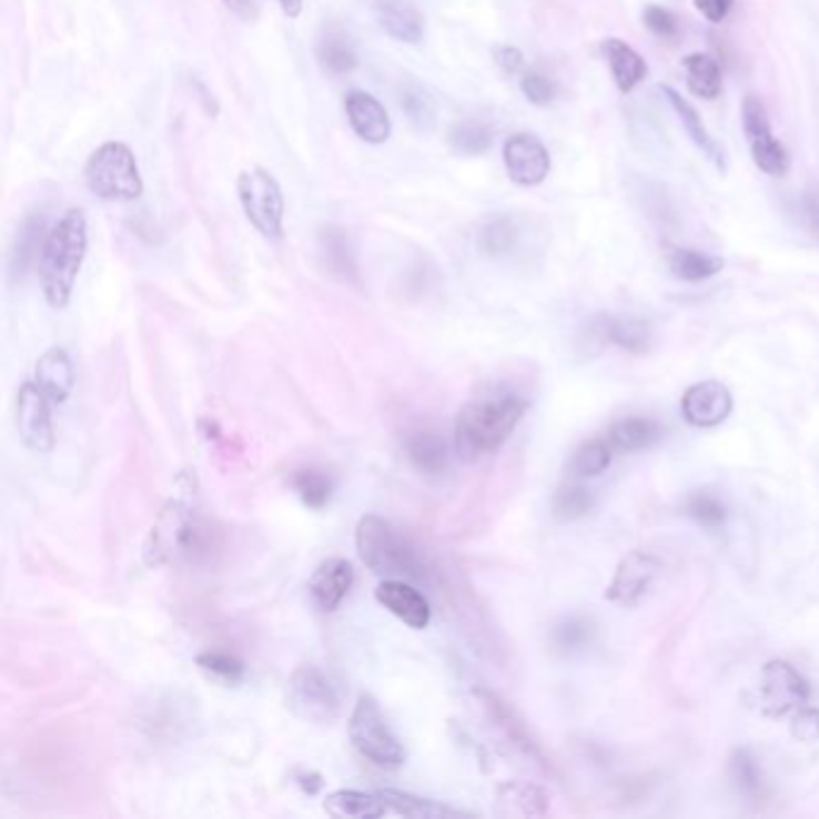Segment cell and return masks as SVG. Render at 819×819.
Segmentation results:
<instances>
[{"label":"cell","mask_w":819,"mask_h":819,"mask_svg":"<svg viewBox=\"0 0 819 819\" xmlns=\"http://www.w3.org/2000/svg\"><path fill=\"white\" fill-rule=\"evenodd\" d=\"M286 705L305 724H332L342 709L336 685L323 668L299 666L289 678Z\"/></svg>","instance_id":"7"},{"label":"cell","mask_w":819,"mask_h":819,"mask_svg":"<svg viewBox=\"0 0 819 819\" xmlns=\"http://www.w3.org/2000/svg\"><path fill=\"white\" fill-rule=\"evenodd\" d=\"M661 560L647 550H630L620 560L608 587V601L620 606H635L654 584Z\"/></svg>","instance_id":"13"},{"label":"cell","mask_w":819,"mask_h":819,"mask_svg":"<svg viewBox=\"0 0 819 819\" xmlns=\"http://www.w3.org/2000/svg\"><path fill=\"white\" fill-rule=\"evenodd\" d=\"M449 144L452 150L459 152V154H469V156H478V154H486L491 150V130L486 125L481 123H472V121H464V123H457L455 128L449 130Z\"/></svg>","instance_id":"37"},{"label":"cell","mask_w":819,"mask_h":819,"mask_svg":"<svg viewBox=\"0 0 819 819\" xmlns=\"http://www.w3.org/2000/svg\"><path fill=\"white\" fill-rule=\"evenodd\" d=\"M320 247H323L325 265L332 274L340 276L344 282H356V260L351 253V245L346 233L336 226H327L320 236Z\"/></svg>","instance_id":"31"},{"label":"cell","mask_w":819,"mask_h":819,"mask_svg":"<svg viewBox=\"0 0 819 819\" xmlns=\"http://www.w3.org/2000/svg\"><path fill=\"white\" fill-rule=\"evenodd\" d=\"M592 635H594V625L589 620L584 618H573V620H565L563 625L555 627V645H558L560 649H582L587 647L592 641Z\"/></svg>","instance_id":"43"},{"label":"cell","mask_w":819,"mask_h":819,"mask_svg":"<svg viewBox=\"0 0 819 819\" xmlns=\"http://www.w3.org/2000/svg\"><path fill=\"white\" fill-rule=\"evenodd\" d=\"M87 255V216L82 210H68L43 243L39 257V276L43 299L51 309L61 311L75 291L78 274Z\"/></svg>","instance_id":"3"},{"label":"cell","mask_w":819,"mask_h":819,"mask_svg":"<svg viewBox=\"0 0 819 819\" xmlns=\"http://www.w3.org/2000/svg\"><path fill=\"white\" fill-rule=\"evenodd\" d=\"M348 738L354 742L356 752L377 767L397 769L406 762L404 745L394 736L377 699L368 692L358 695L356 707L351 711Z\"/></svg>","instance_id":"6"},{"label":"cell","mask_w":819,"mask_h":819,"mask_svg":"<svg viewBox=\"0 0 819 819\" xmlns=\"http://www.w3.org/2000/svg\"><path fill=\"white\" fill-rule=\"evenodd\" d=\"M695 8L705 14V18L714 24L726 20V14L734 8V0H695Z\"/></svg>","instance_id":"48"},{"label":"cell","mask_w":819,"mask_h":819,"mask_svg":"<svg viewBox=\"0 0 819 819\" xmlns=\"http://www.w3.org/2000/svg\"><path fill=\"white\" fill-rule=\"evenodd\" d=\"M759 692H762L767 711L774 716H783L788 711L802 709L812 695L810 683L786 661H771L765 666Z\"/></svg>","instance_id":"11"},{"label":"cell","mask_w":819,"mask_h":819,"mask_svg":"<svg viewBox=\"0 0 819 819\" xmlns=\"http://www.w3.org/2000/svg\"><path fill=\"white\" fill-rule=\"evenodd\" d=\"M239 200L243 212L262 236L280 241L284 236V195L274 175L251 169L239 175Z\"/></svg>","instance_id":"8"},{"label":"cell","mask_w":819,"mask_h":819,"mask_svg":"<svg viewBox=\"0 0 819 819\" xmlns=\"http://www.w3.org/2000/svg\"><path fill=\"white\" fill-rule=\"evenodd\" d=\"M402 109L414 128L431 130L435 125V107L431 97L416 84H408L402 92Z\"/></svg>","instance_id":"42"},{"label":"cell","mask_w":819,"mask_h":819,"mask_svg":"<svg viewBox=\"0 0 819 819\" xmlns=\"http://www.w3.org/2000/svg\"><path fill=\"white\" fill-rule=\"evenodd\" d=\"M661 437V428L649 418H623L608 433V443L623 452H637L654 445Z\"/></svg>","instance_id":"33"},{"label":"cell","mask_w":819,"mask_h":819,"mask_svg":"<svg viewBox=\"0 0 819 819\" xmlns=\"http://www.w3.org/2000/svg\"><path fill=\"white\" fill-rule=\"evenodd\" d=\"M51 406L53 402L43 394V390L27 380V383L18 392V431L22 443L43 455L55 447V428L51 418Z\"/></svg>","instance_id":"10"},{"label":"cell","mask_w":819,"mask_h":819,"mask_svg":"<svg viewBox=\"0 0 819 819\" xmlns=\"http://www.w3.org/2000/svg\"><path fill=\"white\" fill-rule=\"evenodd\" d=\"M728 779L742 796H757L762 786V774L748 750H736L728 759Z\"/></svg>","instance_id":"38"},{"label":"cell","mask_w":819,"mask_h":819,"mask_svg":"<svg viewBox=\"0 0 819 819\" xmlns=\"http://www.w3.org/2000/svg\"><path fill=\"white\" fill-rule=\"evenodd\" d=\"M613 445L606 441H589L575 452L573 469L579 476H601L613 459Z\"/></svg>","instance_id":"39"},{"label":"cell","mask_w":819,"mask_h":819,"mask_svg":"<svg viewBox=\"0 0 819 819\" xmlns=\"http://www.w3.org/2000/svg\"><path fill=\"white\" fill-rule=\"evenodd\" d=\"M195 486V476L190 472L175 478L173 495L156 515L148 540H144V560L150 567L173 565L204 553L208 529L198 517Z\"/></svg>","instance_id":"1"},{"label":"cell","mask_w":819,"mask_h":819,"mask_svg":"<svg viewBox=\"0 0 819 819\" xmlns=\"http://www.w3.org/2000/svg\"><path fill=\"white\" fill-rule=\"evenodd\" d=\"M592 507H594V495H592V491L582 488L577 484L563 486L558 491V495H555V501H553L555 515H558L560 519L584 517V515H587V512H592Z\"/></svg>","instance_id":"41"},{"label":"cell","mask_w":819,"mask_h":819,"mask_svg":"<svg viewBox=\"0 0 819 819\" xmlns=\"http://www.w3.org/2000/svg\"><path fill=\"white\" fill-rule=\"evenodd\" d=\"M685 515L692 517L697 524L707 526V529H719V526H724L726 522V507L719 497L707 495V493H695L687 497Z\"/></svg>","instance_id":"40"},{"label":"cell","mask_w":819,"mask_h":819,"mask_svg":"<svg viewBox=\"0 0 819 819\" xmlns=\"http://www.w3.org/2000/svg\"><path fill=\"white\" fill-rule=\"evenodd\" d=\"M380 798H383L385 808L390 815L397 817H416V819H435V817H459L466 815L464 810L443 806V802H435L431 798H421L414 793H402L394 791V788H385V791H377Z\"/></svg>","instance_id":"26"},{"label":"cell","mask_w":819,"mask_h":819,"mask_svg":"<svg viewBox=\"0 0 819 819\" xmlns=\"http://www.w3.org/2000/svg\"><path fill=\"white\" fill-rule=\"evenodd\" d=\"M517 243V224L515 219L509 216H495L491 222L481 229L478 236V247L491 257L505 255L509 253L512 247Z\"/></svg>","instance_id":"36"},{"label":"cell","mask_w":819,"mask_h":819,"mask_svg":"<svg viewBox=\"0 0 819 819\" xmlns=\"http://www.w3.org/2000/svg\"><path fill=\"white\" fill-rule=\"evenodd\" d=\"M668 265L678 280L701 282V280H709V276L714 274H719L724 270V260L692 251V247H678V251H673Z\"/></svg>","instance_id":"32"},{"label":"cell","mask_w":819,"mask_h":819,"mask_svg":"<svg viewBox=\"0 0 819 819\" xmlns=\"http://www.w3.org/2000/svg\"><path fill=\"white\" fill-rule=\"evenodd\" d=\"M325 812L336 819H375L387 817V808L380 793H365L356 788H340L325 798Z\"/></svg>","instance_id":"21"},{"label":"cell","mask_w":819,"mask_h":819,"mask_svg":"<svg viewBox=\"0 0 819 819\" xmlns=\"http://www.w3.org/2000/svg\"><path fill=\"white\" fill-rule=\"evenodd\" d=\"M793 736L802 742H812L819 738V711L812 707L798 709L793 719Z\"/></svg>","instance_id":"46"},{"label":"cell","mask_w":819,"mask_h":819,"mask_svg":"<svg viewBox=\"0 0 819 819\" xmlns=\"http://www.w3.org/2000/svg\"><path fill=\"white\" fill-rule=\"evenodd\" d=\"M604 53L610 65L613 80H616L620 92H633L635 87L645 80L647 75V63L633 47H627L620 39H606L604 41Z\"/></svg>","instance_id":"23"},{"label":"cell","mask_w":819,"mask_h":819,"mask_svg":"<svg viewBox=\"0 0 819 819\" xmlns=\"http://www.w3.org/2000/svg\"><path fill=\"white\" fill-rule=\"evenodd\" d=\"M522 92L524 97L532 101L536 107H548L550 101L558 97V87L546 75H538V72H526L522 78Z\"/></svg>","instance_id":"44"},{"label":"cell","mask_w":819,"mask_h":819,"mask_svg":"<svg viewBox=\"0 0 819 819\" xmlns=\"http://www.w3.org/2000/svg\"><path fill=\"white\" fill-rule=\"evenodd\" d=\"M356 550L361 563L383 579H423L426 565L404 532L380 515H363L356 524Z\"/></svg>","instance_id":"4"},{"label":"cell","mask_w":819,"mask_h":819,"mask_svg":"<svg viewBox=\"0 0 819 819\" xmlns=\"http://www.w3.org/2000/svg\"><path fill=\"white\" fill-rule=\"evenodd\" d=\"M84 183L92 195L111 202L138 200L144 188L135 154L125 142H104L97 148L87 159Z\"/></svg>","instance_id":"5"},{"label":"cell","mask_w":819,"mask_h":819,"mask_svg":"<svg viewBox=\"0 0 819 819\" xmlns=\"http://www.w3.org/2000/svg\"><path fill=\"white\" fill-rule=\"evenodd\" d=\"M47 219L41 214H29L24 219V224L20 229L18 243H14V251L10 257V272L14 280H22V276L29 272V267L41 257L43 243H47Z\"/></svg>","instance_id":"24"},{"label":"cell","mask_w":819,"mask_h":819,"mask_svg":"<svg viewBox=\"0 0 819 819\" xmlns=\"http://www.w3.org/2000/svg\"><path fill=\"white\" fill-rule=\"evenodd\" d=\"M354 565L344 558H330L320 563L309 582V594L320 610H334L354 587Z\"/></svg>","instance_id":"17"},{"label":"cell","mask_w":819,"mask_h":819,"mask_svg":"<svg viewBox=\"0 0 819 819\" xmlns=\"http://www.w3.org/2000/svg\"><path fill=\"white\" fill-rule=\"evenodd\" d=\"M802 212H806L810 231L819 239V190H812V193L806 195V200H802Z\"/></svg>","instance_id":"50"},{"label":"cell","mask_w":819,"mask_h":819,"mask_svg":"<svg viewBox=\"0 0 819 819\" xmlns=\"http://www.w3.org/2000/svg\"><path fill=\"white\" fill-rule=\"evenodd\" d=\"M280 6H282V10H284L286 18H291V20L301 18V12H303V0H280Z\"/></svg>","instance_id":"51"},{"label":"cell","mask_w":819,"mask_h":819,"mask_svg":"<svg viewBox=\"0 0 819 819\" xmlns=\"http://www.w3.org/2000/svg\"><path fill=\"white\" fill-rule=\"evenodd\" d=\"M476 697L481 705H484L488 719L495 724V728L501 730V734L505 736V740L509 745H515V748L524 755L534 759L536 765H544V755H540L538 745L534 742V738L529 736V730H526V726L519 721V716L515 714V709H512L507 701L503 697H497L495 692L491 690H476Z\"/></svg>","instance_id":"18"},{"label":"cell","mask_w":819,"mask_h":819,"mask_svg":"<svg viewBox=\"0 0 819 819\" xmlns=\"http://www.w3.org/2000/svg\"><path fill=\"white\" fill-rule=\"evenodd\" d=\"M317 61L320 68L330 72V75H348L356 68L354 47H351L342 29H330L317 41Z\"/></svg>","instance_id":"30"},{"label":"cell","mask_w":819,"mask_h":819,"mask_svg":"<svg viewBox=\"0 0 819 819\" xmlns=\"http://www.w3.org/2000/svg\"><path fill=\"white\" fill-rule=\"evenodd\" d=\"M493 58H495L497 68L507 72V75H517V72L524 68V55L515 47H497L493 51Z\"/></svg>","instance_id":"47"},{"label":"cell","mask_w":819,"mask_h":819,"mask_svg":"<svg viewBox=\"0 0 819 819\" xmlns=\"http://www.w3.org/2000/svg\"><path fill=\"white\" fill-rule=\"evenodd\" d=\"M375 601L412 630H426L431 625V604L406 579H383L375 589Z\"/></svg>","instance_id":"15"},{"label":"cell","mask_w":819,"mask_h":819,"mask_svg":"<svg viewBox=\"0 0 819 819\" xmlns=\"http://www.w3.org/2000/svg\"><path fill=\"white\" fill-rule=\"evenodd\" d=\"M198 668L204 673V676L224 683V685H236L243 680L245 676V666L239 656H233L229 651H219V649H210L202 651L198 658Z\"/></svg>","instance_id":"35"},{"label":"cell","mask_w":819,"mask_h":819,"mask_svg":"<svg viewBox=\"0 0 819 819\" xmlns=\"http://www.w3.org/2000/svg\"><path fill=\"white\" fill-rule=\"evenodd\" d=\"M641 18H645V24H647L649 32L656 34L658 39H676L678 37V20L670 10H666L661 6H647Z\"/></svg>","instance_id":"45"},{"label":"cell","mask_w":819,"mask_h":819,"mask_svg":"<svg viewBox=\"0 0 819 819\" xmlns=\"http://www.w3.org/2000/svg\"><path fill=\"white\" fill-rule=\"evenodd\" d=\"M687 72V87L701 99H716L721 94V68L709 53H690L683 61Z\"/></svg>","instance_id":"28"},{"label":"cell","mask_w":819,"mask_h":819,"mask_svg":"<svg viewBox=\"0 0 819 819\" xmlns=\"http://www.w3.org/2000/svg\"><path fill=\"white\" fill-rule=\"evenodd\" d=\"M601 334L608 342H613L625 351H630V354H645L651 344L649 323H645V320H639V317H630V315L604 317Z\"/></svg>","instance_id":"27"},{"label":"cell","mask_w":819,"mask_h":819,"mask_svg":"<svg viewBox=\"0 0 819 819\" xmlns=\"http://www.w3.org/2000/svg\"><path fill=\"white\" fill-rule=\"evenodd\" d=\"M34 383L53 404H63L75 387V365H72L63 346H51L43 351L34 365Z\"/></svg>","instance_id":"19"},{"label":"cell","mask_w":819,"mask_h":819,"mask_svg":"<svg viewBox=\"0 0 819 819\" xmlns=\"http://www.w3.org/2000/svg\"><path fill=\"white\" fill-rule=\"evenodd\" d=\"M406 455L423 474H441L447 466V447L433 431H418L408 437Z\"/></svg>","instance_id":"29"},{"label":"cell","mask_w":819,"mask_h":819,"mask_svg":"<svg viewBox=\"0 0 819 819\" xmlns=\"http://www.w3.org/2000/svg\"><path fill=\"white\" fill-rule=\"evenodd\" d=\"M375 10L380 27H383L392 39L404 43H418L423 39L426 24H423L421 12L414 10L412 6L400 3V0H380Z\"/></svg>","instance_id":"22"},{"label":"cell","mask_w":819,"mask_h":819,"mask_svg":"<svg viewBox=\"0 0 819 819\" xmlns=\"http://www.w3.org/2000/svg\"><path fill=\"white\" fill-rule=\"evenodd\" d=\"M224 6L236 14V18L245 22H255L262 8H265V0H224Z\"/></svg>","instance_id":"49"},{"label":"cell","mask_w":819,"mask_h":819,"mask_svg":"<svg viewBox=\"0 0 819 819\" xmlns=\"http://www.w3.org/2000/svg\"><path fill=\"white\" fill-rule=\"evenodd\" d=\"M346 119L354 128V133L371 142V144H383L392 135V121L380 101L368 92H348L344 99Z\"/></svg>","instance_id":"16"},{"label":"cell","mask_w":819,"mask_h":819,"mask_svg":"<svg viewBox=\"0 0 819 819\" xmlns=\"http://www.w3.org/2000/svg\"><path fill=\"white\" fill-rule=\"evenodd\" d=\"M742 130L748 135L752 162L769 175H786L788 152L783 144L774 138L769 115L762 101L757 97H745L742 101Z\"/></svg>","instance_id":"9"},{"label":"cell","mask_w":819,"mask_h":819,"mask_svg":"<svg viewBox=\"0 0 819 819\" xmlns=\"http://www.w3.org/2000/svg\"><path fill=\"white\" fill-rule=\"evenodd\" d=\"M661 92L668 97L673 111L678 113V119H680V123L685 125L687 135L692 138V142L697 144V148H699L701 152H705L716 166L724 169V154H721V150H719V144H716V142L711 140V135L707 133V128H705V123H701L697 109L690 104V101L683 99L676 90H673V87H661Z\"/></svg>","instance_id":"25"},{"label":"cell","mask_w":819,"mask_h":819,"mask_svg":"<svg viewBox=\"0 0 819 819\" xmlns=\"http://www.w3.org/2000/svg\"><path fill=\"white\" fill-rule=\"evenodd\" d=\"M497 812L507 817H540L548 812L550 796L532 781H507L497 788Z\"/></svg>","instance_id":"20"},{"label":"cell","mask_w":819,"mask_h":819,"mask_svg":"<svg viewBox=\"0 0 819 819\" xmlns=\"http://www.w3.org/2000/svg\"><path fill=\"white\" fill-rule=\"evenodd\" d=\"M503 159L507 175L517 185L532 188L544 183L550 171V154L546 144L532 133L512 135L503 148Z\"/></svg>","instance_id":"12"},{"label":"cell","mask_w":819,"mask_h":819,"mask_svg":"<svg viewBox=\"0 0 819 819\" xmlns=\"http://www.w3.org/2000/svg\"><path fill=\"white\" fill-rule=\"evenodd\" d=\"M524 397L515 392H493L486 397L466 402L452 428V445L462 462H478L501 449L524 418Z\"/></svg>","instance_id":"2"},{"label":"cell","mask_w":819,"mask_h":819,"mask_svg":"<svg viewBox=\"0 0 819 819\" xmlns=\"http://www.w3.org/2000/svg\"><path fill=\"white\" fill-rule=\"evenodd\" d=\"M291 486H294L301 501L313 509H323L330 503L334 491L332 478L323 469H315V466H305V469L294 472V476H291Z\"/></svg>","instance_id":"34"},{"label":"cell","mask_w":819,"mask_h":819,"mask_svg":"<svg viewBox=\"0 0 819 819\" xmlns=\"http://www.w3.org/2000/svg\"><path fill=\"white\" fill-rule=\"evenodd\" d=\"M683 416L695 428H714L724 423L730 412H734V397L726 385L716 383V380H705L687 387L683 394Z\"/></svg>","instance_id":"14"}]
</instances>
